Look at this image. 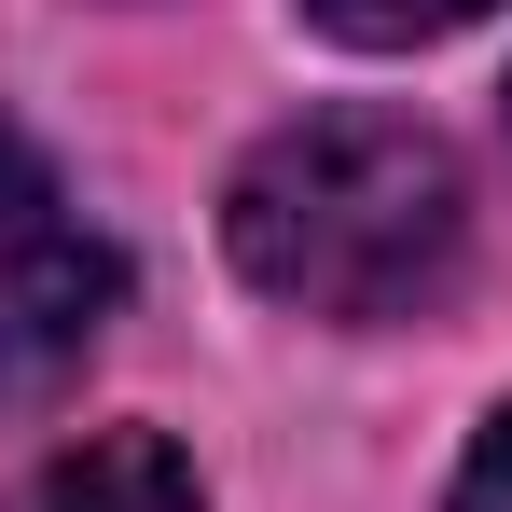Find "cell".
I'll use <instances>...</instances> for the list:
<instances>
[{
  "label": "cell",
  "instance_id": "4",
  "mask_svg": "<svg viewBox=\"0 0 512 512\" xmlns=\"http://www.w3.org/2000/svg\"><path fill=\"white\" fill-rule=\"evenodd\" d=\"M333 42H360V56H402V42H443V28H471L485 0H305Z\"/></svg>",
  "mask_w": 512,
  "mask_h": 512
},
{
  "label": "cell",
  "instance_id": "1",
  "mask_svg": "<svg viewBox=\"0 0 512 512\" xmlns=\"http://www.w3.org/2000/svg\"><path fill=\"white\" fill-rule=\"evenodd\" d=\"M222 250L263 305H305V319H346V333L416 319V305H443V277L471 250L457 139L416 125V111H305L236 167Z\"/></svg>",
  "mask_w": 512,
  "mask_h": 512
},
{
  "label": "cell",
  "instance_id": "2",
  "mask_svg": "<svg viewBox=\"0 0 512 512\" xmlns=\"http://www.w3.org/2000/svg\"><path fill=\"white\" fill-rule=\"evenodd\" d=\"M125 305V250L70 208L42 139L0 111V402H42Z\"/></svg>",
  "mask_w": 512,
  "mask_h": 512
},
{
  "label": "cell",
  "instance_id": "5",
  "mask_svg": "<svg viewBox=\"0 0 512 512\" xmlns=\"http://www.w3.org/2000/svg\"><path fill=\"white\" fill-rule=\"evenodd\" d=\"M443 512H512V402L485 416V443H471V471H457V499Z\"/></svg>",
  "mask_w": 512,
  "mask_h": 512
},
{
  "label": "cell",
  "instance_id": "3",
  "mask_svg": "<svg viewBox=\"0 0 512 512\" xmlns=\"http://www.w3.org/2000/svg\"><path fill=\"white\" fill-rule=\"evenodd\" d=\"M0 512H208V485H194V457L167 429H84L42 471H14Z\"/></svg>",
  "mask_w": 512,
  "mask_h": 512
}]
</instances>
